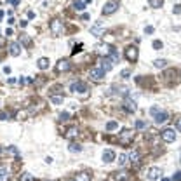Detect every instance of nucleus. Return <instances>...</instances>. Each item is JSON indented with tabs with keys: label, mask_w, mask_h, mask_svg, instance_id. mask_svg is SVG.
Masks as SVG:
<instances>
[{
	"label": "nucleus",
	"mask_w": 181,
	"mask_h": 181,
	"mask_svg": "<svg viewBox=\"0 0 181 181\" xmlns=\"http://www.w3.org/2000/svg\"><path fill=\"white\" fill-rule=\"evenodd\" d=\"M134 139V132L131 129H124L122 132H119V143L124 145V146H129Z\"/></svg>",
	"instance_id": "nucleus-1"
},
{
	"label": "nucleus",
	"mask_w": 181,
	"mask_h": 181,
	"mask_svg": "<svg viewBox=\"0 0 181 181\" xmlns=\"http://www.w3.org/2000/svg\"><path fill=\"white\" fill-rule=\"evenodd\" d=\"M49 28H51V33L58 37V35H61V33H63L64 24H63V21H61V19H52V21H51V24H49Z\"/></svg>",
	"instance_id": "nucleus-2"
},
{
	"label": "nucleus",
	"mask_w": 181,
	"mask_h": 181,
	"mask_svg": "<svg viewBox=\"0 0 181 181\" xmlns=\"http://www.w3.org/2000/svg\"><path fill=\"white\" fill-rule=\"evenodd\" d=\"M119 0H110V2H106L105 3V7H103V14L105 16H110V14H113V12H117L119 10Z\"/></svg>",
	"instance_id": "nucleus-3"
},
{
	"label": "nucleus",
	"mask_w": 181,
	"mask_h": 181,
	"mask_svg": "<svg viewBox=\"0 0 181 181\" xmlns=\"http://www.w3.org/2000/svg\"><path fill=\"white\" fill-rule=\"evenodd\" d=\"M126 58H127L129 61L136 63L138 58H139V51H138V47H136V45H129V47L126 49Z\"/></svg>",
	"instance_id": "nucleus-4"
},
{
	"label": "nucleus",
	"mask_w": 181,
	"mask_h": 181,
	"mask_svg": "<svg viewBox=\"0 0 181 181\" xmlns=\"http://www.w3.org/2000/svg\"><path fill=\"white\" fill-rule=\"evenodd\" d=\"M160 138H162L166 143H173V141L176 139V132H174V129L167 127V129H164V131L160 132Z\"/></svg>",
	"instance_id": "nucleus-5"
},
{
	"label": "nucleus",
	"mask_w": 181,
	"mask_h": 181,
	"mask_svg": "<svg viewBox=\"0 0 181 181\" xmlns=\"http://www.w3.org/2000/svg\"><path fill=\"white\" fill-rule=\"evenodd\" d=\"M110 51H112V45H108V44L99 42V44L96 45V52H98L99 56H103V58H108V56H110Z\"/></svg>",
	"instance_id": "nucleus-6"
},
{
	"label": "nucleus",
	"mask_w": 181,
	"mask_h": 181,
	"mask_svg": "<svg viewBox=\"0 0 181 181\" xmlns=\"http://www.w3.org/2000/svg\"><path fill=\"white\" fill-rule=\"evenodd\" d=\"M105 70H101V68H92L91 71H89V77L94 80V82H101L103 78H105Z\"/></svg>",
	"instance_id": "nucleus-7"
},
{
	"label": "nucleus",
	"mask_w": 181,
	"mask_h": 181,
	"mask_svg": "<svg viewBox=\"0 0 181 181\" xmlns=\"http://www.w3.org/2000/svg\"><path fill=\"white\" fill-rule=\"evenodd\" d=\"M160 176H162V171H160L159 167H150V169H148V173H146L148 181H155V180H159Z\"/></svg>",
	"instance_id": "nucleus-8"
},
{
	"label": "nucleus",
	"mask_w": 181,
	"mask_h": 181,
	"mask_svg": "<svg viewBox=\"0 0 181 181\" xmlns=\"http://www.w3.org/2000/svg\"><path fill=\"white\" fill-rule=\"evenodd\" d=\"M70 91L71 92H82V94H85V91H87V85L84 84V82H73L71 85H70Z\"/></svg>",
	"instance_id": "nucleus-9"
},
{
	"label": "nucleus",
	"mask_w": 181,
	"mask_h": 181,
	"mask_svg": "<svg viewBox=\"0 0 181 181\" xmlns=\"http://www.w3.org/2000/svg\"><path fill=\"white\" fill-rule=\"evenodd\" d=\"M21 49H23V47H21L19 42H10V44H9V54H10V56H19V54H21Z\"/></svg>",
	"instance_id": "nucleus-10"
},
{
	"label": "nucleus",
	"mask_w": 181,
	"mask_h": 181,
	"mask_svg": "<svg viewBox=\"0 0 181 181\" xmlns=\"http://www.w3.org/2000/svg\"><path fill=\"white\" fill-rule=\"evenodd\" d=\"M124 110H126V112H129V113H134V112L138 110V105H136V101L127 98V99L124 101Z\"/></svg>",
	"instance_id": "nucleus-11"
},
{
	"label": "nucleus",
	"mask_w": 181,
	"mask_h": 181,
	"mask_svg": "<svg viewBox=\"0 0 181 181\" xmlns=\"http://www.w3.org/2000/svg\"><path fill=\"white\" fill-rule=\"evenodd\" d=\"M70 68H71V64H70L68 59H59L58 64H56V70H58V71H68Z\"/></svg>",
	"instance_id": "nucleus-12"
},
{
	"label": "nucleus",
	"mask_w": 181,
	"mask_h": 181,
	"mask_svg": "<svg viewBox=\"0 0 181 181\" xmlns=\"http://www.w3.org/2000/svg\"><path fill=\"white\" fill-rule=\"evenodd\" d=\"M129 160H131V164H134V166L138 167L139 162H141V155H139V152H138V150H132V152L129 153Z\"/></svg>",
	"instance_id": "nucleus-13"
},
{
	"label": "nucleus",
	"mask_w": 181,
	"mask_h": 181,
	"mask_svg": "<svg viewBox=\"0 0 181 181\" xmlns=\"http://www.w3.org/2000/svg\"><path fill=\"white\" fill-rule=\"evenodd\" d=\"M91 33H92L94 37H101V35H103V23H101V21H96V24L91 28Z\"/></svg>",
	"instance_id": "nucleus-14"
},
{
	"label": "nucleus",
	"mask_w": 181,
	"mask_h": 181,
	"mask_svg": "<svg viewBox=\"0 0 181 181\" xmlns=\"http://www.w3.org/2000/svg\"><path fill=\"white\" fill-rule=\"evenodd\" d=\"M99 68H101V70H105V71H110V70L113 68L112 59H110V58H103V59H101V63H99Z\"/></svg>",
	"instance_id": "nucleus-15"
},
{
	"label": "nucleus",
	"mask_w": 181,
	"mask_h": 181,
	"mask_svg": "<svg viewBox=\"0 0 181 181\" xmlns=\"http://www.w3.org/2000/svg\"><path fill=\"white\" fill-rule=\"evenodd\" d=\"M115 160V152L113 150H105L103 152V162L105 164H110V162H113Z\"/></svg>",
	"instance_id": "nucleus-16"
},
{
	"label": "nucleus",
	"mask_w": 181,
	"mask_h": 181,
	"mask_svg": "<svg viewBox=\"0 0 181 181\" xmlns=\"http://www.w3.org/2000/svg\"><path fill=\"white\" fill-rule=\"evenodd\" d=\"M153 119H155V124H164V122L169 119V115H167L166 112H159V113L153 115Z\"/></svg>",
	"instance_id": "nucleus-17"
},
{
	"label": "nucleus",
	"mask_w": 181,
	"mask_h": 181,
	"mask_svg": "<svg viewBox=\"0 0 181 181\" xmlns=\"http://www.w3.org/2000/svg\"><path fill=\"white\" fill-rule=\"evenodd\" d=\"M127 180V173H113V176H112V180L110 181H126Z\"/></svg>",
	"instance_id": "nucleus-18"
},
{
	"label": "nucleus",
	"mask_w": 181,
	"mask_h": 181,
	"mask_svg": "<svg viewBox=\"0 0 181 181\" xmlns=\"http://www.w3.org/2000/svg\"><path fill=\"white\" fill-rule=\"evenodd\" d=\"M110 59H112L113 64L119 63V59H120V54H119V51H117L115 47H112V51H110Z\"/></svg>",
	"instance_id": "nucleus-19"
},
{
	"label": "nucleus",
	"mask_w": 181,
	"mask_h": 181,
	"mask_svg": "<svg viewBox=\"0 0 181 181\" xmlns=\"http://www.w3.org/2000/svg\"><path fill=\"white\" fill-rule=\"evenodd\" d=\"M78 136V129L77 127H70L68 131H66V134H64V138H68V139H73V138H77Z\"/></svg>",
	"instance_id": "nucleus-20"
},
{
	"label": "nucleus",
	"mask_w": 181,
	"mask_h": 181,
	"mask_svg": "<svg viewBox=\"0 0 181 181\" xmlns=\"http://www.w3.org/2000/svg\"><path fill=\"white\" fill-rule=\"evenodd\" d=\"M68 152H71V153H80V152H82V145H78V143H70V145H68Z\"/></svg>",
	"instance_id": "nucleus-21"
},
{
	"label": "nucleus",
	"mask_w": 181,
	"mask_h": 181,
	"mask_svg": "<svg viewBox=\"0 0 181 181\" xmlns=\"http://www.w3.org/2000/svg\"><path fill=\"white\" fill-rule=\"evenodd\" d=\"M37 66H38L40 70H47V68H49V59H47V58H40V59L37 61Z\"/></svg>",
	"instance_id": "nucleus-22"
},
{
	"label": "nucleus",
	"mask_w": 181,
	"mask_h": 181,
	"mask_svg": "<svg viewBox=\"0 0 181 181\" xmlns=\"http://www.w3.org/2000/svg\"><path fill=\"white\" fill-rule=\"evenodd\" d=\"M0 181H9V169L0 166Z\"/></svg>",
	"instance_id": "nucleus-23"
},
{
	"label": "nucleus",
	"mask_w": 181,
	"mask_h": 181,
	"mask_svg": "<svg viewBox=\"0 0 181 181\" xmlns=\"http://www.w3.org/2000/svg\"><path fill=\"white\" fill-rule=\"evenodd\" d=\"M75 181H91V174L89 173H78L75 176Z\"/></svg>",
	"instance_id": "nucleus-24"
},
{
	"label": "nucleus",
	"mask_w": 181,
	"mask_h": 181,
	"mask_svg": "<svg viewBox=\"0 0 181 181\" xmlns=\"http://www.w3.org/2000/svg\"><path fill=\"white\" fill-rule=\"evenodd\" d=\"M162 3H164V0H148V5H150L152 9H160Z\"/></svg>",
	"instance_id": "nucleus-25"
},
{
	"label": "nucleus",
	"mask_w": 181,
	"mask_h": 181,
	"mask_svg": "<svg viewBox=\"0 0 181 181\" xmlns=\"http://www.w3.org/2000/svg\"><path fill=\"white\" fill-rule=\"evenodd\" d=\"M19 181H35V178L30 173H23V174H19Z\"/></svg>",
	"instance_id": "nucleus-26"
},
{
	"label": "nucleus",
	"mask_w": 181,
	"mask_h": 181,
	"mask_svg": "<svg viewBox=\"0 0 181 181\" xmlns=\"http://www.w3.org/2000/svg\"><path fill=\"white\" fill-rule=\"evenodd\" d=\"M73 9H75V10H84V9H85V2L75 0V2H73Z\"/></svg>",
	"instance_id": "nucleus-27"
},
{
	"label": "nucleus",
	"mask_w": 181,
	"mask_h": 181,
	"mask_svg": "<svg viewBox=\"0 0 181 181\" xmlns=\"http://www.w3.org/2000/svg\"><path fill=\"white\" fill-rule=\"evenodd\" d=\"M166 63H167L166 59H155L153 61V66L155 68H166Z\"/></svg>",
	"instance_id": "nucleus-28"
},
{
	"label": "nucleus",
	"mask_w": 181,
	"mask_h": 181,
	"mask_svg": "<svg viewBox=\"0 0 181 181\" xmlns=\"http://www.w3.org/2000/svg\"><path fill=\"white\" fill-rule=\"evenodd\" d=\"M134 126H136L138 131H145V129H146V122H145V120H136Z\"/></svg>",
	"instance_id": "nucleus-29"
},
{
	"label": "nucleus",
	"mask_w": 181,
	"mask_h": 181,
	"mask_svg": "<svg viewBox=\"0 0 181 181\" xmlns=\"http://www.w3.org/2000/svg\"><path fill=\"white\" fill-rule=\"evenodd\" d=\"M51 103L52 105H61L63 103V96H51Z\"/></svg>",
	"instance_id": "nucleus-30"
},
{
	"label": "nucleus",
	"mask_w": 181,
	"mask_h": 181,
	"mask_svg": "<svg viewBox=\"0 0 181 181\" xmlns=\"http://www.w3.org/2000/svg\"><path fill=\"white\" fill-rule=\"evenodd\" d=\"M117 127H119V124H117L115 120H110V122L106 124V131H115Z\"/></svg>",
	"instance_id": "nucleus-31"
},
{
	"label": "nucleus",
	"mask_w": 181,
	"mask_h": 181,
	"mask_svg": "<svg viewBox=\"0 0 181 181\" xmlns=\"http://www.w3.org/2000/svg\"><path fill=\"white\" fill-rule=\"evenodd\" d=\"M30 42H31V40H30V37H26L24 33H23V35L19 37V44H24V45H28Z\"/></svg>",
	"instance_id": "nucleus-32"
},
{
	"label": "nucleus",
	"mask_w": 181,
	"mask_h": 181,
	"mask_svg": "<svg viewBox=\"0 0 181 181\" xmlns=\"http://www.w3.org/2000/svg\"><path fill=\"white\" fill-rule=\"evenodd\" d=\"M59 120H61V122L70 120V113H68V112H61V113H59Z\"/></svg>",
	"instance_id": "nucleus-33"
},
{
	"label": "nucleus",
	"mask_w": 181,
	"mask_h": 181,
	"mask_svg": "<svg viewBox=\"0 0 181 181\" xmlns=\"http://www.w3.org/2000/svg\"><path fill=\"white\" fill-rule=\"evenodd\" d=\"M152 45H153V49H155V51H160V49H162V45H164V44H162V42H160V40H153V44H152Z\"/></svg>",
	"instance_id": "nucleus-34"
},
{
	"label": "nucleus",
	"mask_w": 181,
	"mask_h": 181,
	"mask_svg": "<svg viewBox=\"0 0 181 181\" xmlns=\"http://www.w3.org/2000/svg\"><path fill=\"white\" fill-rule=\"evenodd\" d=\"M127 162V155H124V153H120L119 155V166H124Z\"/></svg>",
	"instance_id": "nucleus-35"
},
{
	"label": "nucleus",
	"mask_w": 181,
	"mask_h": 181,
	"mask_svg": "<svg viewBox=\"0 0 181 181\" xmlns=\"http://www.w3.org/2000/svg\"><path fill=\"white\" fill-rule=\"evenodd\" d=\"M9 117H10V115H9L7 112H0V120H9Z\"/></svg>",
	"instance_id": "nucleus-36"
},
{
	"label": "nucleus",
	"mask_w": 181,
	"mask_h": 181,
	"mask_svg": "<svg viewBox=\"0 0 181 181\" xmlns=\"http://www.w3.org/2000/svg\"><path fill=\"white\" fill-rule=\"evenodd\" d=\"M120 75H122V78H129V77H131V71H129V70H122Z\"/></svg>",
	"instance_id": "nucleus-37"
},
{
	"label": "nucleus",
	"mask_w": 181,
	"mask_h": 181,
	"mask_svg": "<svg viewBox=\"0 0 181 181\" xmlns=\"http://www.w3.org/2000/svg\"><path fill=\"white\" fill-rule=\"evenodd\" d=\"M173 181H181V171L174 173V176H173Z\"/></svg>",
	"instance_id": "nucleus-38"
},
{
	"label": "nucleus",
	"mask_w": 181,
	"mask_h": 181,
	"mask_svg": "<svg viewBox=\"0 0 181 181\" xmlns=\"http://www.w3.org/2000/svg\"><path fill=\"white\" fill-rule=\"evenodd\" d=\"M159 112H160L159 106H152V108H150V113H152V115H155V113H159Z\"/></svg>",
	"instance_id": "nucleus-39"
},
{
	"label": "nucleus",
	"mask_w": 181,
	"mask_h": 181,
	"mask_svg": "<svg viewBox=\"0 0 181 181\" xmlns=\"http://www.w3.org/2000/svg\"><path fill=\"white\" fill-rule=\"evenodd\" d=\"M173 12H174V14H181V5H180V3H178V5H174Z\"/></svg>",
	"instance_id": "nucleus-40"
},
{
	"label": "nucleus",
	"mask_w": 181,
	"mask_h": 181,
	"mask_svg": "<svg viewBox=\"0 0 181 181\" xmlns=\"http://www.w3.org/2000/svg\"><path fill=\"white\" fill-rule=\"evenodd\" d=\"M80 51H82V44L75 45V49H73V54H77V52H80Z\"/></svg>",
	"instance_id": "nucleus-41"
},
{
	"label": "nucleus",
	"mask_w": 181,
	"mask_h": 181,
	"mask_svg": "<svg viewBox=\"0 0 181 181\" xmlns=\"http://www.w3.org/2000/svg\"><path fill=\"white\" fill-rule=\"evenodd\" d=\"M145 33H148V35L153 33V26H146V28H145Z\"/></svg>",
	"instance_id": "nucleus-42"
},
{
	"label": "nucleus",
	"mask_w": 181,
	"mask_h": 181,
	"mask_svg": "<svg viewBox=\"0 0 181 181\" xmlns=\"http://www.w3.org/2000/svg\"><path fill=\"white\" fill-rule=\"evenodd\" d=\"M9 3H10V5H19L21 0H9Z\"/></svg>",
	"instance_id": "nucleus-43"
},
{
	"label": "nucleus",
	"mask_w": 181,
	"mask_h": 181,
	"mask_svg": "<svg viewBox=\"0 0 181 181\" xmlns=\"http://www.w3.org/2000/svg\"><path fill=\"white\" fill-rule=\"evenodd\" d=\"M176 129H178V131L181 132V117L178 119V122H176Z\"/></svg>",
	"instance_id": "nucleus-44"
},
{
	"label": "nucleus",
	"mask_w": 181,
	"mask_h": 181,
	"mask_svg": "<svg viewBox=\"0 0 181 181\" xmlns=\"http://www.w3.org/2000/svg\"><path fill=\"white\" fill-rule=\"evenodd\" d=\"M28 17H30V19H33V17H35V12H33V10H30V12H28Z\"/></svg>",
	"instance_id": "nucleus-45"
},
{
	"label": "nucleus",
	"mask_w": 181,
	"mask_h": 181,
	"mask_svg": "<svg viewBox=\"0 0 181 181\" xmlns=\"http://www.w3.org/2000/svg\"><path fill=\"white\" fill-rule=\"evenodd\" d=\"M5 35H7V37H10V35H12V30H10V28H7V30H5Z\"/></svg>",
	"instance_id": "nucleus-46"
},
{
	"label": "nucleus",
	"mask_w": 181,
	"mask_h": 181,
	"mask_svg": "<svg viewBox=\"0 0 181 181\" xmlns=\"http://www.w3.org/2000/svg\"><path fill=\"white\" fill-rule=\"evenodd\" d=\"M3 73H5V75H9V73H10V68H9V66H5V68H3Z\"/></svg>",
	"instance_id": "nucleus-47"
},
{
	"label": "nucleus",
	"mask_w": 181,
	"mask_h": 181,
	"mask_svg": "<svg viewBox=\"0 0 181 181\" xmlns=\"http://www.w3.org/2000/svg\"><path fill=\"white\" fill-rule=\"evenodd\" d=\"M89 17H91V16H89L87 12H84V14H82V19H89Z\"/></svg>",
	"instance_id": "nucleus-48"
},
{
	"label": "nucleus",
	"mask_w": 181,
	"mask_h": 181,
	"mask_svg": "<svg viewBox=\"0 0 181 181\" xmlns=\"http://www.w3.org/2000/svg\"><path fill=\"white\" fill-rule=\"evenodd\" d=\"M160 181H173V180H169V178H162Z\"/></svg>",
	"instance_id": "nucleus-49"
},
{
	"label": "nucleus",
	"mask_w": 181,
	"mask_h": 181,
	"mask_svg": "<svg viewBox=\"0 0 181 181\" xmlns=\"http://www.w3.org/2000/svg\"><path fill=\"white\" fill-rule=\"evenodd\" d=\"M2 17H3V12H2V10H0V19H2Z\"/></svg>",
	"instance_id": "nucleus-50"
},
{
	"label": "nucleus",
	"mask_w": 181,
	"mask_h": 181,
	"mask_svg": "<svg viewBox=\"0 0 181 181\" xmlns=\"http://www.w3.org/2000/svg\"><path fill=\"white\" fill-rule=\"evenodd\" d=\"M180 162H181V152H180Z\"/></svg>",
	"instance_id": "nucleus-51"
},
{
	"label": "nucleus",
	"mask_w": 181,
	"mask_h": 181,
	"mask_svg": "<svg viewBox=\"0 0 181 181\" xmlns=\"http://www.w3.org/2000/svg\"><path fill=\"white\" fill-rule=\"evenodd\" d=\"M66 181H75V180H66Z\"/></svg>",
	"instance_id": "nucleus-52"
},
{
	"label": "nucleus",
	"mask_w": 181,
	"mask_h": 181,
	"mask_svg": "<svg viewBox=\"0 0 181 181\" xmlns=\"http://www.w3.org/2000/svg\"><path fill=\"white\" fill-rule=\"evenodd\" d=\"M49 181H56V180H49Z\"/></svg>",
	"instance_id": "nucleus-53"
},
{
	"label": "nucleus",
	"mask_w": 181,
	"mask_h": 181,
	"mask_svg": "<svg viewBox=\"0 0 181 181\" xmlns=\"http://www.w3.org/2000/svg\"><path fill=\"white\" fill-rule=\"evenodd\" d=\"M0 153H2V148H0Z\"/></svg>",
	"instance_id": "nucleus-54"
}]
</instances>
